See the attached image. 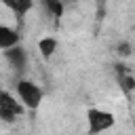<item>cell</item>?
Instances as JSON below:
<instances>
[{"label": "cell", "mask_w": 135, "mask_h": 135, "mask_svg": "<svg viewBox=\"0 0 135 135\" xmlns=\"http://www.w3.org/2000/svg\"><path fill=\"white\" fill-rule=\"evenodd\" d=\"M118 84H120L127 93H131V91L135 89V80H133L131 74H120V76H118Z\"/></svg>", "instance_id": "cell-9"}, {"label": "cell", "mask_w": 135, "mask_h": 135, "mask_svg": "<svg viewBox=\"0 0 135 135\" xmlns=\"http://www.w3.org/2000/svg\"><path fill=\"white\" fill-rule=\"evenodd\" d=\"M129 49H131L129 44H120V49H118V55H129V53H131Z\"/></svg>", "instance_id": "cell-10"}, {"label": "cell", "mask_w": 135, "mask_h": 135, "mask_svg": "<svg viewBox=\"0 0 135 135\" xmlns=\"http://www.w3.org/2000/svg\"><path fill=\"white\" fill-rule=\"evenodd\" d=\"M42 2V6H44V11L51 15V17H55V19H59L61 15H63V0H40Z\"/></svg>", "instance_id": "cell-7"}, {"label": "cell", "mask_w": 135, "mask_h": 135, "mask_svg": "<svg viewBox=\"0 0 135 135\" xmlns=\"http://www.w3.org/2000/svg\"><path fill=\"white\" fill-rule=\"evenodd\" d=\"M65 2H74V0H63V4H65Z\"/></svg>", "instance_id": "cell-11"}, {"label": "cell", "mask_w": 135, "mask_h": 135, "mask_svg": "<svg viewBox=\"0 0 135 135\" xmlns=\"http://www.w3.org/2000/svg\"><path fill=\"white\" fill-rule=\"evenodd\" d=\"M4 57L15 70H23V65H25V51L23 49H19L17 44L11 49H4Z\"/></svg>", "instance_id": "cell-4"}, {"label": "cell", "mask_w": 135, "mask_h": 135, "mask_svg": "<svg viewBox=\"0 0 135 135\" xmlns=\"http://www.w3.org/2000/svg\"><path fill=\"white\" fill-rule=\"evenodd\" d=\"M86 122H89V133H103L114 127V114L108 110L91 108L86 112Z\"/></svg>", "instance_id": "cell-2"}, {"label": "cell", "mask_w": 135, "mask_h": 135, "mask_svg": "<svg viewBox=\"0 0 135 135\" xmlns=\"http://www.w3.org/2000/svg\"><path fill=\"white\" fill-rule=\"evenodd\" d=\"M55 49H57V40L51 38V36H46V38H42V40L38 42V51H40V55H42L44 59H49V57L55 53Z\"/></svg>", "instance_id": "cell-8"}, {"label": "cell", "mask_w": 135, "mask_h": 135, "mask_svg": "<svg viewBox=\"0 0 135 135\" xmlns=\"http://www.w3.org/2000/svg\"><path fill=\"white\" fill-rule=\"evenodd\" d=\"M6 8H11L17 17H23L27 15L32 8H34V0H2Z\"/></svg>", "instance_id": "cell-6"}, {"label": "cell", "mask_w": 135, "mask_h": 135, "mask_svg": "<svg viewBox=\"0 0 135 135\" xmlns=\"http://www.w3.org/2000/svg\"><path fill=\"white\" fill-rule=\"evenodd\" d=\"M15 44H19V34H17V30L0 23V49H11V46H15Z\"/></svg>", "instance_id": "cell-5"}, {"label": "cell", "mask_w": 135, "mask_h": 135, "mask_svg": "<svg viewBox=\"0 0 135 135\" xmlns=\"http://www.w3.org/2000/svg\"><path fill=\"white\" fill-rule=\"evenodd\" d=\"M21 112H23L21 103H19L8 91H0V120L11 122V120H15Z\"/></svg>", "instance_id": "cell-3"}, {"label": "cell", "mask_w": 135, "mask_h": 135, "mask_svg": "<svg viewBox=\"0 0 135 135\" xmlns=\"http://www.w3.org/2000/svg\"><path fill=\"white\" fill-rule=\"evenodd\" d=\"M17 95H19V101L30 110H36L42 101V91L32 80H19L17 82Z\"/></svg>", "instance_id": "cell-1"}]
</instances>
